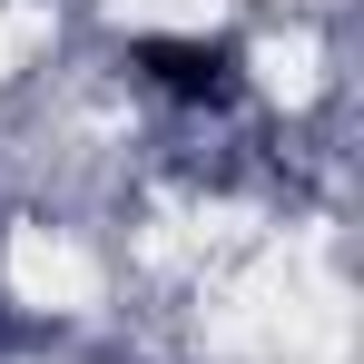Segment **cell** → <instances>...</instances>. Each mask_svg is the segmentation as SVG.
Wrapping results in <instances>:
<instances>
[{"instance_id":"obj_1","label":"cell","mask_w":364,"mask_h":364,"mask_svg":"<svg viewBox=\"0 0 364 364\" xmlns=\"http://www.w3.org/2000/svg\"><path fill=\"white\" fill-rule=\"evenodd\" d=\"M138 69H148L168 99H207V109L237 99V50H227V40H138Z\"/></svg>"}]
</instances>
